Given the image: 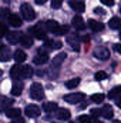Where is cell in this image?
Returning <instances> with one entry per match:
<instances>
[{
    "label": "cell",
    "instance_id": "cell-1",
    "mask_svg": "<svg viewBox=\"0 0 121 123\" xmlns=\"http://www.w3.org/2000/svg\"><path fill=\"white\" fill-rule=\"evenodd\" d=\"M20 12H22L23 19L27 20V22H30V20H34V19H36V12H34V9L31 7L29 3H23L22 7H20Z\"/></svg>",
    "mask_w": 121,
    "mask_h": 123
},
{
    "label": "cell",
    "instance_id": "cell-2",
    "mask_svg": "<svg viewBox=\"0 0 121 123\" xmlns=\"http://www.w3.org/2000/svg\"><path fill=\"white\" fill-rule=\"evenodd\" d=\"M30 96L34 100H41L44 97V89L40 83H33L30 87Z\"/></svg>",
    "mask_w": 121,
    "mask_h": 123
},
{
    "label": "cell",
    "instance_id": "cell-3",
    "mask_svg": "<svg viewBox=\"0 0 121 123\" xmlns=\"http://www.w3.org/2000/svg\"><path fill=\"white\" fill-rule=\"evenodd\" d=\"M30 33L36 37V39H38V40H46V39H47L46 29L41 26V23H38V25L33 26V27H31V30H30Z\"/></svg>",
    "mask_w": 121,
    "mask_h": 123
},
{
    "label": "cell",
    "instance_id": "cell-4",
    "mask_svg": "<svg viewBox=\"0 0 121 123\" xmlns=\"http://www.w3.org/2000/svg\"><path fill=\"white\" fill-rule=\"evenodd\" d=\"M33 62H34L36 64H46V63L49 62V53H47V50H46V49H38V52H37V55L34 56Z\"/></svg>",
    "mask_w": 121,
    "mask_h": 123
},
{
    "label": "cell",
    "instance_id": "cell-5",
    "mask_svg": "<svg viewBox=\"0 0 121 123\" xmlns=\"http://www.w3.org/2000/svg\"><path fill=\"white\" fill-rule=\"evenodd\" d=\"M84 93H71V94H64V100L67 103H80L84 100Z\"/></svg>",
    "mask_w": 121,
    "mask_h": 123
},
{
    "label": "cell",
    "instance_id": "cell-6",
    "mask_svg": "<svg viewBox=\"0 0 121 123\" xmlns=\"http://www.w3.org/2000/svg\"><path fill=\"white\" fill-rule=\"evenodd\" d=\"M24 113H26V116H29V117H37V116H40L41 109H40L37 105H27L26 109H24Z\"/></svg>",
    "mask_w": 121,
    "mask_h": 123
},
{
    "label": "cell",
    "instance_id": "cell-7",
    "mask_svg": "<svg viewBox=\"0 0 121 123\" xmlns=\"http://www.w3.org/2000/svg\"><path fill=\"white\" fill-rule=\"evenodd\" d=\"M94 56L100 60H107L110 57V50L107 47H97L94 50Z\"/></svg>",
    "mask_w": 121,
    "mask_h": 123
},
{
    "label": "cell",
    "instance_id": "cell-8",
    "mask_svg": "<svg viewBox=\"0 0 121 123\" xmlns=\"http://www.w3.org/2000/svg\"><path fill=\"white\" fill-rule=\"evenodd\" d=\"M60 25L56 22V20H47L46 22V30L50 31V33H54V34H60Z\"/></svg>",
    "mask_w": 121,
    "mask_h": 123
},
{
    "label": "cell",
    "instance_id": "cell-9",
    "mask_svg": "<svg viewBox=\"0 0 121 123\" xmlns=\"http://www.w3.org/2000/svg\"><path fill=\"white\" fill-rule=\"evenodd\" d=\"M70 7H71L74 12H77V13H83V12L86 10V4H84V1H81V0H71V1H70Z\"/></svg>",
    "mask_w": 121,
    "mask_h": 123
},
{
    "label": "cell",
    "instance_id": "cell-10",
    "mask_svg": "<svg viewBox=\"0 0 121 123\" xmlns=\"http://www.w3.org/2000/svg\"><path fill=\"white\" fill-rule=\"evenodd\" d=\"M71 25H73V27L76 30H83L86 27V23H84V20H83L81 16H74L73 20H71Z\"/></svg>",
    "mask_w": 121,
    "mask_h": 123
},
{
    "label": "cell",
    "instance_id": "cell-11",
    "mask_svg": "<svg viewBox=\"0 0 121 123\" xmlns=\"http://www.w3.org/2000/svg\"><path fill=\"white\" fill-rule=\"evenodd\" d=\"M20 74H22V79H29L33 76V67L30 64H23L20 66Z\"/></svg>",
    "mask_w": 121,
    "mask_h": 123
},
{
    "label": "cell",
    "instance_id": "cell-12",
    "mask_svg": "<svg viewBox=\"0 0 121 123\" xmlns=\"http://www.w3.org/2000/svg\"><path fill=\"white\" fill-rule=\"evenodd\" d=\"M6 36H7V42H9L10 44H16V43L20 42V36H22V34H20L19 31H7Z\"/></svg>",
    "mask_w": 121,
    "mask_h": 123
},
{
    "label": "cell",
    "instance_id": "cell-13",
    "mask_svg": "<svg viewBox=\"0 0 121 123\" xmlns=\"http://www.w3.org/2000/svg\"><path fill=\"white\" fill-rule=\"evenodd\" d=\"M11 57V50L6 46L0 47V62H9Z\"/></svg>",
    "mask_w": 121,
    "mask_h": 123
},
{
    "label": "cell",
    "instance_id": "cell-14",
    "mask_svg": "<svg viewBox=\"0 0 121 123\" xmlns=\"http://www.w3.org/2000/svg\"><path fill=\"white\" fill-rule=\"evenodd\" d=\"M22 23H23V20H22V17H20L19 14H10V16H9V25H10V26H13V27H20Z\"/></svg>",
    "mask_w": 121,
    "mask_h": 123
},
{
    "label": "cell",
    "instance_id": "cell-15",
    "mask_svg": "<svg viewBox=\"0 0 121 123\" xmlns=\"http://www.w3.org/2000/svg\"><path fill=\"white\" fill-rule=\"evenodd\" d=\"M44 47H46V49H51V50L60 49L61 42H59V40H51V39H46V40H44Z\"/></svg>",
    "mask_w": 121,
    "mask_h": 123
},
{
    "label": "cell",
    "instance_id": "cell-16",
    "mask_svg": "<svg viewBox=\"0 0 121 123\" xmlns=\"http://www.w3.org/2000/svg\"><path fill=\"white\" fill-rule=\"evenodd\" d=\"M88 27L93 31H95V33L104 30V25L101 22H97V20H88Z\"/></svg>",
    "mask_w": 121,
    "mask_h": 123
},
{
    "label": "cell",
    "instance_id": "cell-17",
    "mask_svg": "<svg viewBox=\"0 0 121 123\" xmlns=\"http://www.w3.org/2000/svg\"><path fill=\"white\" fill-rule=\"evenodd\" d=\"M66 57H67V55H66V53H60V55H57V56L53 59V62H51V69H53V67L59 69V67L61 66V63L66 60Z\"/></svg>",
    "mask_w": 121,
    "mask_h": 123
},
{
    "label": "cell",
    "instance_id": "cell-18",
    "mask_svg": "<svg viewBox=\"0 0 121 123\" xmlns=\"http://www.w3.org/2000/svg\"><path fill=\"white\" fill-rule=\"evenodd\" d=\"M100 116L105 117V119H111L114 116V110L111 106H104L103 109H100Z\"/></svg>",
    "mask_w": 121,
    "mask_h": 123
},
{
    "label": "cell",
    "instance_id": "cell-19",
    "mask_svg": "<svg viewBox=\"0 0 121 123\" xmlns=\"http://www.w3.org/2000/svg\"><path fill=\"white\" fill-rule=\"evenodd\" d=\"M56 117L60 119V120H68L70 119V112L67 109H64V107H60L56 112Z\"/></svg>",
    "mask_w": 121,
    "mask_h": 123
},
{
    "label": "cell",
    "instance_id": "cell-20",
    "mask_svg": "<svg viewBox=\"0 0 121 123\" xmlns=\"http://www.w3.org/2000/svg\"><path fill=\"white\" fill-rule=\"evenodd\" d=\"M108 26H110V29H113V30H117V29H120V27H121V20H120V17H117V16L111 17V19H110V22H108Z\"/></svg>",
    "mask_w": 121,
    "mask_h": 123
},
{
    "label": "cell",
    "instance_id": "cell-21",
    "mask_svg": "<svg viewBox=\"0 0 121 123\" xmlns=\"http://www.w3.org/2000/svg\"><path fill=\"white\" fill-rule=\"evenodd\" d=\"M23 92V85L20 82H14L13 86H11V94L13 96H20Z\"/></svg>",
    "mask_w": 121,
    "mask_h": 123
},
{
    "label": "cell",
    "instance_id": "cell-22",
    "mask_svg": "<svg viewBox=\"0 0 121 123\" xmlns=\"http://www.w3.org/2000/svg\"><path fill=\"white\" fill-rule=\"evenodd\" d=\"M20 43L24 47H31L33 46V37L31 36H27V34H22L20 36Z\"/></svg>",
    "mask_w": 121,
    "mask_h": 123
},
{
    "label": "cell",
    "instance_id": "cell-23",
    "mask_svg": "<svg viewBox=\"0 0 121 123\" xmlns=\"http://www.w3.org/2000/svg\"><path fill=\"white\" fill-rule=\"evenodd\" d=\"M13 57H14V60L17 62V64H20V63H23V62L26 60V53L23 52V50H16L14 52V55H13Z\"/></svg>",
    "mask_w": 121,
    "mask_h": 123
},
{
    "label": "cell",
    "instance_id": "cell-24",
    "mask_svg": "<svg viewBox=\"0 0 121 123\" xmlns=\"http://www.w3.org/2000/svg\"><path fill=\"white\" fill-rule=\"evenodd\" d=\"M6 115H7L10 119H14V117H19V116L22 115V112H20V109H17V107H10V109L6 110Z\"/></svg>",
    "mask_w": 121,
    "mask_h": 123
},
{
    "label": "cell",
    "instance_id": "cell-25",
    "mask_svg": "<svg viewBox=\"0 0 121 123\" xmlns=\"http://www.w3.org/2000/svg\"><path fill=\"white\" fill-rule=\"evenodd\" d=\"M10 76L13 79H22V74H20V66L19 64H14L10 70Z\"/></svg>",
    "mask_w": 121,
    "mask_h": 123
},
{
    "label": "cell",
    "instance_id": "cell-26",
    "mask_svg": "<svg viewBox=\"0 0 121 123\" xmlns=\"http://www.w3.org/2000/svg\"><path fill=\"white\" fill-rule=\"evenodd\" d=\"M67 42L71 44V47L76 50V52H78V49H80V46H78V40H77V37H73V36H68V39H67Z\"/></svg>",
    "mask_w": 121,
    "mask_h": 123
},
{
    "label": "cell",
    "instance_id": "cell-27",
    "mask_svg": "<svg viewBox=\"0 0 121 123\" xmlns=\"http://www.w3.org/2000/svg\"><path fill=\"white\" fill-rule=\"evenodd\" d=\"M78 85H80V79H78V77L71 79V80H68V82L66 83V86H67L68 89H74V87H77Z\"/></svg>",
    "mask_w": 121,
    "mask_h": 123
},
{
    "label": "cell",
    "instance_id": "cell-28",
    "mask_svg": "<svg viewBox=\"0 0 121 123\" xmlns=\"http://www.w3.org/2000/svg\"><path fill=\"white\" fill-rule=\"evenodd\" d=\"M104 99H105V96L103 93H95V94L91 96V100L94 103H101V102H104Z\"/></svg>",
    "mask_w": 121,
    "mask_h": 123
},
{
    "label": "cell",
    "instance_id": "cell-29",
    "mask_svg": "<svg viewBox=\"0 0 121 123\" xmlns=\"http://www.w3.org/2000/svg\"><path fill=\"white\" fill-rule=\"evenodd\" d=\"M44 112H47V113H50V112H53V110H56L57 109V105L56 103H53V102H47L46 105H44Z\"/></svg>",
    "mask_w": 121,
    "mask_h": 123
},
{
    "label": "cell",
    "instance_id": "cell-30",
    "mask_svg": "<svg viewBox=\"0 0 121 123\" xmlns=\"http://www.w3.org/2000/svg\"><path fill=\"white\" fill-rule=\"evenodd\" d=\"M93 120H94V117L91 115H81L78 117V122L80 123H93Z\"/></svg>",
    "mask_w": 121,
    "mask_h": 123
},
{
    "label": "cell",
    "instance_id": "cell-31",
    "mask_svg": "<svg viewBox=\"0 0 121 123\" xmlns=\"http://www.w3.org/2000/svg\"><path fill=\"white\" fill-rule=\"evenodd\" d=\"M94 79H95V80H104V79H107V73L103 72V70H100V72H97V73L94 74Z\"/></svg>",
    "mask_w": 121,
    "mask_h": 123
},
{
    "label": "cell",
    "instance_id": "cell-32",
    "mask_svg": "<svg viewBox=\"0 0 121 123\" xmlns=\"http://www.w3.org/2000/svg\"><path fill=\"white\" fill-rule=\"evenodd\" d=\"M120 92H121V87H120V86L114 87V89L110 92V94H108V96H110V99H116V97L118 96V93H120Z\"/></svg>",
    "mask_w": 121,
    "mask_h": 123
},
{
    "label": "cell",
    "instance_id": "cell-33",
    "mask_svg": "<svg viewBox=\"0 0 121 123\" xmlns=\"http://www.w3.org/2000/svg\"><path fill=\"white\" fill-rule=\"evenodd\" d=\"M6 33H7V26H6L4 23H0V39L4 37Z\"/></svg>",
    "mask_w": 121,
    "mask_h": 123
},
{
    "label": "cell",
    "instance_id": "cell-34",
    "mask_svg": "<svg viewBox=\"0 0 121 123\" xmlns=\"http://www.w3.org/2000/svg\"><path fill=\"white\" fill-rule=\"evenodd\" d=\"M63 4V0H51V7L53 9H60Z\"/></svg>",
    "mask_w": 121,
    "mask_h": 123
},
{
    "label": "cell",
    "instance_id": "cell-35",
    "mask_svg": "<svg viewBox=\"0 0 121 123\" xmlns=\"http://www.w3.org/2000/svg\"><path fill=\"white\" fill-rule=\"evenodd\" d=\"M103 4H105V6H108V7H111V6H114V0H100Z\"/></svg>",
    "mask_w": 121,
    "mask_h": 123
},
{
    "label": "cell",
    "instance_id": "cell-36",
    "mask_svg": "<svg viewBox=\"0 0 121 123\" xmlns=\"http://www.w3.org/2000/svg\"><path fill=\"white\" fill-rule=\"evenodd\" d=\"M68 30H70V29H68V26H67V25H64V26H61V27H60V34H66V33H68Z\"/></svg>",
    "mask_w": 121,
    "mask_h": 123
},
{
    "label": "cell",
    "instance_id": "cell-37",
    "mask_svg": "<svg viewBox=\"0 0 121 123\" xmlns=\"http://www.w3.org/2000/svg\"><path fill=\"white\" fill-rule=\"evenodd\" d=\"M9 14V10L7 9H0V17H4Z\"/></svg>",
    "mask_w": 121,
    "mask_h": 123
},
{
    "label": "cell",
    "instance_id": "cell-38",
    "mask_svg": "<svg viewBox=\"0 0 121 123\" xmlns=\"http://www.w3.org/2000/svg\"><path fill=\"white\" fill-rule=\"evenodd\" d=\"M13 123H24V119H22L20 116H19V117H14V119H13Z\"/></svg>",
    "mask_w": 121,
    "mask_h": 123
},
{
    "label": "cell",
    "instance_id": "cell-39",
    "mask_svg": "<svg viewBox=\"0 0 121 123\" xmlns=\"http://www.w3.org/2000/svg\"><path fill=\"white\" fill-rule=\"evenodd\" d=\"M94 13H97V14H98V13H100V14H104V10H103L101 7H95V9H94Z\"/></svg>",
    "mask_w": 121,
    "mask_h": 123
},
{
    "label": "cell",
    "instance_id": "cell-40",
    "mask_svg": "<svg viewBox=\"0 0 121 123\" xmlns=\"http://www.w3.org/2000/svg\"><path fill=\"white\" fill-rule=\"evenodd\" d=\"M114 50L120 53V52H121V44H118V43H117V44H114Z\"/></svg>",
    "mask_w": 121,
    "mask_h": 123
},
{
    "label": "cell",
    "instance_id": "cell-41",
    "mask_svg": "<svg viewBox=\"0 0 121 123\" xmlns=\"http://www.w3.org/2000/svg\"><path fill=\"white\" fill-rule=\"evenodd\" d=\"M46 1H47V0H36V3H37V4H44Z\"/></svg>",
    "mask_w": 121,
    "mask_h": 123
},
{
    "label": "cell",
    "instance_id": "cell-42",
    "mask_svg": "<svg viewBox=\"0 0 121 123\" xmlns=\"http://www.w3.org/2000/svg\"><path fill=\"white\" fill-rule=\"evenodd\" d=\"M93 123H103V122H100V120H95V119H94V120H93Z\"/></svg>",
    "mask_w": 121,
    "mask_h": 123
},
{
    "label": "cell",
    "instance_id": "cell-43",
    "mask_svg": "<svg viewBox=\"0 0 121 123\" xmlns=\"http://www.w3.org/2000/svg\"><path fill=\"white\" fill-rule=\"evenodd\" d=\"M113 123H120V122H118V120H114V122H113Z\"/></svg>",
    "mask_w": 121,
    "mask_h": 123
},
{
    "label": "cell",
    "instance_id": "cell-44",
    "mask_svg": "<svg viewBox=\"0 0 121 123\" xmlns=\"http://www.w3.org/2000/svg\"><path fill=\"white\" fill-rule=\"evenodd\" d=\"M1 73H3V72H1V70H0V76H1Z\"/></svg>",
    "mask_w": 121,
    "mask_h": 123
},
{
    "label": "cell",
    "instance_id": "cell-45",
    "mask_svg": "<svg viewBox=\"0 0 121 123\" xmlns=\"http://www.w3.org/2000/svg\"><path fill=\"white\" fill-rule=\"evenodd\" d=\"M1 46H3V44H1V43H0V47H1Z\"/></svg>",
    "mask_w": 121,
    "mask_h": 123
}]
</instances>
